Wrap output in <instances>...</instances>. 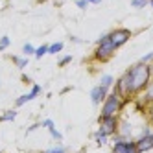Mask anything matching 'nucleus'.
<instances>
[{"mask_svg":"<svg viewBox=\"0 0 153 153\" xmlns=\"http://www.w3.org/2000/svg\"><path fill=\"white\" fill-rule=\"evenodd\" d=\"M41 91H42V87H41V85H33V87H31V92H33L35 96H39Z\"/></svg>","mask_w":153,"mask_h":153,"instance_id":"26","label":"nucleus"},{"mask_svg":"<svg viewBox=\"0 0 153 153\" xmlns=\"http://www.w3.org/2000/svg\"><path fill=\"white\" fill-rule=\"evenodd\" d=\"M41 127V124H33V126H30V129H28V133H33L35 129H39Z\"/></svg>","mask_w":153,"mask_h":153,"instance_id":"28","label":"nucleus"},{"mask_svg":"<svg viewBox=\"0 0 153 153\" xmlns=\"http://www.w3.org/2000/svg\"><path fill=\"white\" fill-rule=\"evenodd\" d=\"M0 153H4V151H0Z\"/></svg>","mask_w":153,"mask_h":153,"instance_id":"31","label":"nucleus"},{"mask_svg":"<svg viewBox=\"0 0 153 153\" xmlns=\"http://www.w3.org/2000/svg\"><path fill=\"white\" fill-rule=\"evenodd\" d=\"M89 4H94V6H98V4H102V0H87Z\"/></svg>","mask_w":153,"mask_h":153,"instance_id":"29","label":"nucleus"},{"mask_svg":"<svg viewBox=\"0 0 153 153\" xmlns=\"http://www.w3.org/2000/svg\"><path fill=\"white\" fill-rule=\"evenodd\" d=\"M140 94H142V103L151 107V105H153V79L148 83V87H146V89L142 91Z\"/></svg>","mask_w":153,"mask_h":153,"instance_id":"10","label":"nucleus"},{"mask_svg":"<svg viewBox=\"0 0 153 153\" xmlns=\"http://www.w3.org/2000/svg\"><path fill=\"white\" fill-rule=\"evenodd\" d=\"M35 98H37V96H35L33 92L30 91L28 94H22V96H19V98H17V100H15V107H22V105H26L28 102H31V100H35Z\"/></svg>","mask_w":153,"mask_h":153,"instance_id":"11","label":"nucleus"},{"mask_svg":"<svg viewBox=\"0 0 153 153\" xmlns=\"http://www.w3.org/2000/svg\"><path fill=\"white\" fill-rule=\"evenodd\" d=\"M70 61H72V56H65V57H61L57 61V65H59V67H65V65H68Z\"/></svg>","mask_w":153,"mask_h":153,"instance_id":"23","label":"nucleus"},{"mask_svg":"<svg viewBox=\"0 0 153 153\" xmlns=\"http://www.w3.org/2000/svg\"><path fill=\"white\" fill-rule=\"evenodd\" d=\"M137 149H138V153H146V151L153 149V131L149 135L137 137Z\"/></svg>","mask_w":153,"mask_h":153,"instance_id":"8","label":"nucleus"},{"mask_svg":"<svg viewBox=\"0 0 153 153\" xmlns=\"http://www.w3.org/2000/svg\"><path fill=\"white\" fill-rule=\"evenodd\" d=\"M72 39V42H76V45H78V42H81V39H78V37H70Z\"/></svg>","mask_w":153,"mask_h":153,"instance_id":"30","label":"nucleus"},{"mask_svg":"<svg viewBox=\"0 0 153 153\" xmlns=\"http://www.w3.org/2000/svg\"><path fill=\"white\" fill-rule=\"evenodd\" d=\"M63 48H65L63 42H53V45L48 46V53H50V56H56V53H59Z\"/></svg>","mask_w":153,"mask_h":153,"instance_id":"16","label":"nucleus"},{"mask_svg":"<svg viewBox=\"0 0 153 153\" xmlns=\"http://www.w3.org/2000/svg\"><path fill=\"white\" fill-rule=\"evenodd\" d=\"M48 53V45H42V46H39V48H35V59H42Z\"/></svg>","mask_w":153,"mask_h":153,"instance_id":"17","label":"nucleus"},{"mask_svg":"<svg viewBox=\"0 0 153 153\" xmlns=\"http://www.w3.org/2000/svg\"><path fill=\"white\" fill-rule=\"evenodd\" d=\"M76 6H78L79 9H87L89 7V2H87V0H76Z\"/></svg>","mask_w":153,"mask_h":153,"instance_id":"25","label":"nucleus"},{"mask_svg":"<svg viewBox=\"0 0 153 153\" xmlns=\"http://www.w3.org/2000/svg\"><path fill=\"white\" fill-rule=\"evenodd\" d=\"M148 114H149V116H148V118H149V126L153 127V105L149 107V111H148Z\"/></svg>","mask_w":153,"mask_h":153,"instance_id":"27","label":"nucleus"},{"mask_svg":"<svg viewBox=\"0 0 153 153\" xmlns=\"http://www.w3.org/2000/svg\"><path fill=\"white\" fill-rule=\"evenodd\" d=\"M107 140H109V137L103 133V131H100V129H96L94 131V142L98 146H105L107 144Z\"/></svg>","mask_w":153,"mask_h":153,"instance_id":"13","label":"nucleus"},{"mask_svg":"<svg viewBox=\"0 0 153 153\" xmlns=\"http://www.w3.org/2000/svg\"><path fill=\"white\" fill-rule=\"evenodd\" d=\"M42 153H67V148L65 146H53V148H50V149H46V151H42Z\"/></svg>","mask_w":153,"mask_h":153,"instance_id":"20","label":"nucleus"},{"mask_svg":"<svg viewBox=\"0 0 153 153\" xmlns=\"http://www.w3.org/2000/svg\"><path fill=\"white\" fill-rule=\"evenodd\" d=\"M140 61H142V63H153V52H148Z\"/></svg>","mask_w":153,"mask_h":153,"instance_id":"24","label":"nucleus"},{"mask_svg":"<svg viewBox=\"0 0 153 153\" xmlns=\"http://www.w3.org/2000/svg\"><path fill=\"white\" fill-rule=\"evenodd\" d=\"M116 50H118V48L111 42V39H107V41H103V42H96V50H94V53H92V57H94L96 61H100V63H107L109 59L114 56Z\"/></svg>","mask_w":153,"mask_h":153,"instance_id":"3","label":"nucleus"},{"mask_svg":"<svg viewBox=\"0 0 153 153\" xmlns=\"http://www.w3.org/2000/svg\"><path fill=\"white\" fill-rule=\"evenodd\" d=\"M124 103H126V100L124 98H120L116 92H109V96L103 100V103H102V116H113V114H116L120 109L124 107Z\"/></svg>","mask_w":153,"mask_h":153,"instance_id":"2","label":"nucleus"},{"mask_svg":"<svg viewBox=\"0 0 153 153\" xmlns=\"http://www.w3.org/2000/svg\"><path fill=\"white\" fill-rule=\"evenodd\" d=\"M109 39L116 48H122L127 41H131V31L127 28H116L113 31H109Z\"/></svg>","mask_w":153,"mask_h":153,"instance_id":"6","label":"nucleus"},{"mask_svg":"<svg viewBox=\"0 0 153 153\" xmlns=\"http://www.w3.org/2000/svg\"><path fill=\"white\" fill-rule=\"evenodd\" d=\"M146 6H149V0H131V7L135 9H144Z\"/></svg>","mask_w":153,"mask_h":153,"instance_id":"18","label":"nucleus"},{"mask_svg":"<svg viewBox=\"0 0 153 153\" xmlns=\"http://www.w3.org/2000/svg\"><path fill=\"white\" fill-rule=\"evenodd\" d=\"M48 131H50V135H52L53 140H57V142H59V140L63 138V133H59V131L56 129V126H53V127H48Z\"/></svg>","mask_w":153,"mask_h":153,"instance_id":"22","label":"nucleus"},{"mask_svg":"<svg viewBox=\"0 0 153 153\" xmlns=\"http://www.w3.org/2000/svg\"><path fill=\"white\" fill-rule=\"evenodd\" d=\"M114 138V144H113V153H138L137 149V140H131V138H126L120 133L113 135Z\"/></svg>","mask_w":153,"mask_h":153,"instance_id":"4","label":"nucleus"},{"mask_svg":"<svg viewBox=\"0 0 153 153\" xmlns=\"http://www.w3.org/2000/svg\"><path fill=\"white\" fill-rule=\"evenodd\" d=\"M9 45H11V39H9L7 35H4V37H0V52H4Z\"/></svg>","mask_w":153,"mask_h":153,"instance_id":"19","label":"nucleus"},{"mask_svg":"<svg viewBox=\"0 0 153 153\" xmlns=\"http://www.w3.org/2000/svg\"><path fill=\"white\" fill-rule=\"evenodd\" d=\"M107 96H109V89L102 87L100 83L92 87V91H91V100H92V103H94V105H100V103H103V100H105Z\"/></svg>","mask_w":153,"mask_h":153,"instance_id":"7","label":"nucleus"},{"mask_svg":"<svg viewBox=\"0 0 153 153\" xmlns=\"http://www.w3.org/2000/svg\"><path fill=\"white\" fill-rule=\"evenodd\" d=\"M35 53V48L30 45V42H26V45L22 46V56H33Z\"/></svg>","mask_w":153,"mask_h":153,"instance_id":"21","label":"nucleus"},{"mask_svg":"<svg viewBox=\"0 0 153 153\" xmlns=\"http://www.w3.org/2000/svg\"><path fill=\"white\" fill-rule=\"evenodd\" d=\"M100 85L105 87V89H113V85H114V78L111 74H103L102 78H100Z\"/></svg>","mask_w":153,"mask_h":153,"instance_id":"14","label":"nucleus"},{"mask_svg":"<svg viewBox=\"0 0 153 153\" xmlns=\"http://www.w3.org/2000/svg\"><path fill=\"white\" fill-rule=\"evenodd\" d=\"M113 92H116L120 98H124V100H127V87H126V83H124V79H122V76L114 81V85H113Z\"/></svg>","mask_w":153,"mask_h":153,"instance_id":"9","label":"nucleus"},{"mask_svg":"<svg viewBox=\"0 0 153 153\" xmlns=\"http://www.w3.org/2000/svg\"><path fill=\"white\" fill-rule=\"evenodd\" d=\"M98 124H100L98 129L103 131L107 137H113V135H116L118 131H120V124H118V116L116 114H113V116H102L100 114Z\"/></svg>","mask_w":153,"mask_h":153,"instance_id":"5","label":"nucleus"},{"mask_svg":"<svg viewBox=\"0 0 153 153\" xmlns=\"http://www.w3.org/2000/svg\"><path fill=\"white\" fill-rule=\"evenodd\" d=\"M9 59H11V61L17 65L19 70H24V68L28 67V57H26V56H11Z\"/></svg>","mask_w":153,"mask_h":153,"instance_id":"12","label":"nucleus"},{"mask_svg":"<svg viewBox=\"0 0 153 153\" xmlns=\"http://www.w3.org/2000/svg\"><path fill=\"white\" fill-rule=\"evenodd\" d=\"M122 79L127 87V94L129 96H137L140 94L142 91L148 87V83L153 79V67L149 63H135L133 67H129L124 76H122Z\"/></svg>","mask_w":153,"mask_h":153,"instance_id":"1","label":"nucleus"},{"mask_svg":"<svg viewBox=\"0 0 153 153\" xmlns=\"http://www.w3.org/2000/svg\"><path fill=\"white\" fill-rule=\"evenodd\" d=\"M15 118H17V111L11 109V111H6L2 116H0V122H13Z\"/></svg>","mask_w":153,"mask_h":153,"instance_id":"15","label":"nucleus"}]
</instances>
